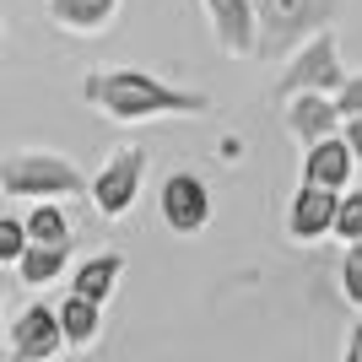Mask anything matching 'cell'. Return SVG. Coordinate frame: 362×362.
Listing matches in <instances>:
<instances>
[{"label":"cell","mask_w":362,"mask_h":362,"mask_svg":"<svg viewBox=\"0 0 362 362\" xmlns=\"http://www.w3.org/2000/svg\"><path fill=\"white\" fill-rule=\"evenodd\" d=\"M81 103L114 124H151V119H200L211 114V92L163 81L136 65H98L81 76Z\"/></svg>","instance_id":"6da1fadb"},{"label":"cell","mask_w":362,"mask_h":362,"mask_svg":"<svg viewBox=\"0 0 362 362\" xmlns=\"http://www.w3.org/2000/svg\"><path fill=\"white\" fill-rule=\"evenodd\" d=\"M87 173L76 157L49 146H16L0 157V195L11 200H76L87 195Z\"/></svg>","instance_id":"7a4b0ae2"},{"label":"cell","mask_w":362,"mask_h":362,"mask_svg":"<svg viewBox=\"0 0 362 362\" xmlns=\"http://www.w3.org/2000/svg\"><path fill=\"white\" fill-rule=\"evenodd\" d=\"M341 0H255L259 11V60H287L303 38L330 28Z\"/></svg>","instance_id":"3957f363"},{"label":"cell","mask_w":362,"mask_h":362,"mask_svg":"<svg viewBox=\"0 0 362 362\" xmlns=\"http://www.w3.org/2000/svg\"><path fill=\"white\" fill-rule=\"evenodd\" d=\"M346 65H341V44H335L330 28H319L314 38H303L298 49L287 54V65H281V81H276V98L287 103V98H298V92H341L346 87Z\"/></svg>","instance_id":"277c9868"},{"label":"cell","mask_w":362,"mask_h":362,"mask_svg":"<svg viewBox=\"0 0 362 362\" xmlns=\"http://www.w3.org/2000/svg\"><path fill=\"white\" fill-rule=\"evenodd\" d=\"M141 184H146V146L130 141V146H114L103 163H98V173H92V184H87V200L103 222H124L141 200Z\"/></svg>","instance_id":"5b68a950"},{"label":"cell","mask_w":362,"mask_h":362,"mask_svg":"<svg viewBox=\"0 0 362 362\" xmlns=\"http://www.w3.org/2000/svg\"><path fill=\"white\" fill-rule=\"evenodd\" d=\"M65 351L71 346H65L54 303H28V308L6 325V357L11 362H60Z\"/></svg>","instance_id":"8992f818"},{"label":"cell","mask_w":362,"mask_h":362,"mask_svg":"<svg viewBox=\"0 0 362 362\" xmlns=\"http://www.w3.org/2000/svg\"><path fill=\"white\" fill-rule=\"evenodd\" d=\"M157 216H163L168 233H179V238H195V233H206V222H211V189H206V179L200 173H168L163 189H157Z\"/></svg>","instance_id":"52a82bcc"},{"label":"cell","mask_w":362,"mask_h":362,"mask_svg":"<svg viewBox=\"0 0 362 362\" xmlns=\"http://www.w3.org/2000/svg\"><path fill=\"white\" fill-rule=\"evenodd\" d=\"M211 38L227 60H259V11L255 0H200Z\"/></svg>","instance_id":"ba28073f"},{"label":"cell","mask_w":362,"mask_h":362,"mask_svg":"<svg viewBox=\"0 0 362 362\" xmlns=\"http://www.w3.org/2000/svg\"><path fill=\"white\" fill-rule=\"evenodd\" d=\"M335 211H341V189H319V184H298V195L287 206V233L292 243H319L335 233Z\"/></svg>","instance_id":"9c48e42d"},{"label":"cell","mask_w":362,"mask_h":362,"mask_svg":"<svg viewBox=\"0 0 362 362\" xmlns=\"http://www.w3.org/2000/svg\"><path fill=\"white\" fill-rule=\"evenodd\" d=\"M362 173L357 151L346 146V136H325L314 146H303V184H319V189H341L346 195L351 179Z\"/></svg>","instance_id":"30bf717a"},{"label":"cell","mask_w":362,"mask_h":362,"mask_svg":"<svg viewBox=\"0 0 362 362\" xmlns=\"http://www.w3.org/2000/svg\"><path fill=\"white\" fill-rule=\"evenodd\" d=\"M341 108H335L330 92H298V98H287V130L298 146H314V141L325 136H341Z\"/></svg>","instance_id":"8fae6325"},{"label":"cell","mask_w":362,"mask_h":362,"mask_svg":"<svg viewBox=\"0 0 362 362\" xmlns=\"http://www.w3.org/2000/svg\"><path fill=\"white\" fill-rule=\"evenodd\" d=\"M124 0H44V16L71 38H98L119 22Z\"/></svg>","instance_id":"7c38bea8"},{"label":"cell","mask_w":362,"mask_h":362,"mask_svg":"<svg viewBox=\"0 0 362 362\" xmlns=\"http://www.w3.org/2000/svg\"><path fill=\"white\" fill-rule=\"evenodd\" d=\"M54 314H60V330H65V346L71 351L98 346V335H103V303L81 298V292H65V298L54 303Z\"/></svg>","instance_id":"4fadbf2b"},{"label":"cell","mask_w":362,"mask_h":362,"mask_svg":"<svg viewBox=\"0 0 362 362\" xmlns=\"http://www.w3.org/2000/svg\"><path fill=\"white\" fill-rule=\"evenodd\" d=\"M119 276H124V255L119 249H98V255L76 259L71 292H81V298H92V303H108L114 287H119Z\"/></svg>","instance_id":"5bb4252c"},{"label":"cell","mask_w":362,"mask_h":362,"mask_svg":"<svg viewBox=\"0 0 362 362\" xmlns=\"http://www.w3.org/2000/svg\"><path fill=\"white\" fill-rule=\"evenodd\" d=\"M65 265H71V243H28V255L16 259V276L22 287H49L65 276Z\"/></svg>","instance_id":"9a60e30c"},{"label":"cell","mask_w":362,"mask_h":362,"mask_svg":"<svg viewBox=\"0 0 362 362\" xmlns=\"http://www.w3.org/2000/svg\"><path fill=\"white\" fill-rule=\"evenodd\" d=\"M22 222H28V238L33 243H71V211H65V200H33L28 211H22Z\"/></svg>","instance_id":"2e32d148"},{"label":"cell","mask_w":362,"mask_h":362,"mask_svg":"<svg viewBox=\"0 0 362 362\" xmlns=\"http://www.w3.org/2000/svg\"><path fill=\"white\" fill-rule=\"evenodd\" d=\"M28 222L22 216H11V211H0V265H11L16 271V259L28 255Z\"/></svg>","instance_id":"e0dca14e"},{"label":"cell","mask_w":362,"mask_h":362,"mask_svg":"<svg viewBox=\"0 0 362 362\" xmlns=\"http://www.w3.org/2000/svg\"><path fill=\"white\" fill-rule=\"evenodd\" d=\"M330 238H341V243H362V184L341 195V211H335V233H330Z\"/></svg>","instance_id":"ac0fdd59"},{"label":"cell","mask_w":362,"mask_h":362,"mask_svg":"<svg viewBox=\"0 0 362 362\" xmlns=\"http://www.w3.org/2000/svg\"><path fill=\"white\" fill-rule=\"evenodd\" d=\"M341 292L362 314V243H346V255H341Z\"/></svg>","instance_id":"d6986e66"},{"label":"cell","mask_w":362,"mask_h":362,"mask_svg":"<svg viewBox=\"0 0 362 362\" xmlns=\"http://www.w3.org/2000/svg\"><path fill=\"white\" fill-rule=\"evenodd\" d=\"M335 108H341V119H362V71L346 76V87L335 92Z\"/></svg>","instance_id":"ffe728a7"},{"label":"cell","mask_w":362,"mask_h":362,"mask_svg":"<svg viewBox=\"0 0 362 362\" xmlns=\"http://www.w3.org/2000/svg\"><path fill=\"white\" fill-rule=\"evenodd\" d=\"M341 362H362V319L346 330V351H341Z\"/></svg>","instance_id":"44dd1931"},{"label":"cell","mask_w":362,"mask_h":362,"mask_svg":"<svg viewBox=\"0 0 362 362\" xmlns=\"http://www.w3.org/2000/svg\"><path fill=\"white\" fill-rule=\"evenodd\" d=\"M341 136H346V146L357 151V163H362V119H346V124H341Z\"/></svg>","instance_id":"7402d4cb"},{"label":"cell","mask_w":362,"mask_h":362,"mask_svg":"<svg viewBox=\"0 0 362 362\" xmlns=\"http://www.w3.org/2000/svg\"><path fill=\"white\" fill-rule=\"evenodd\" d=\"M0 341H6V281H0Z\"/></svg>","instance_id":"603a6c76"},{"label":"cell","mask_w":362,"mask_h":362,"mask_svg":"<svg viewBox=\"0 0 362 362\" xmlns=\"http://www.w3.org/2000/svg\"><path fill=\"white\" fill-rule=\"evenodd\" d=\"M0 54H6V22H0Z\"/></svg>","instance_id":"cb8c5ba5"}]
</instances>
